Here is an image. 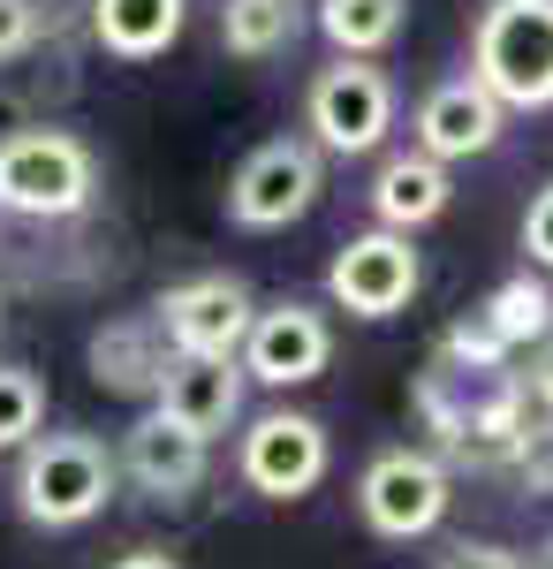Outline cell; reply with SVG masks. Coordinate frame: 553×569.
<instances>
[{"label": "cell", "instance_id": "6da1fadb", "mask_svg": "<svg viewBox=\"0 0 553 569\" xmlns=\"http://www.w3.org/2000/svg\"><path fill=\"white\" fill-rule=\"evenodd\" d=\"M114 486H122V463H114V448L99 433H77V426H61V433H39L23 456H16V517L39 531H84L107 501H114Z\"/></svg>", "mask_w": 553, "mask_h": 569}, {"label": "cell", "instance_id": "7a4b0ae2", "mask_svg": "<svg viewBox=\"0 0 553 569\" xmlns=\"http://www.w3.org/2000/svg\"><path fill=\"white\" fill-rule=\"evenodd\" d=\"M470 77L509 114L553 107V0H485L470 23Z\"/></svg>", "mask_w": 553, "mask_h": 569}, {"label": "cell", "instance_id": "3957f363", "mask_svg": "<svg viewBox=\"0 0 553 569\" xmlns=\"http://www.w3.org/2000/svg\"><path fill=\"white\" fill-rule=\"evenodd\" d=\"M99 198V152L77 130H8L0 137V213L8 220H77Z\"/></svg>", "mask_w": 553, "mask_h": 569}, {"label": "cell", "instance_id": "277c9868", "mask_svg": "<svg viewBox=\"0 0 553 569\" xmlns=\"http://www.w3.org/2000/svg\"><path fill=\"white\" fill-rule=\"evenodd\" d=\"M402 122V91L380 61H326L311 84H303V137L334 160H364L380 152Z\"/></svg>", "mask_w": 553, "mask_h": 569}, {"label": "cell", "instance_id": "5b68a950", "mask_svg": "<svg viewBox=\"0 0 553 569\" xmlns=\"http://www.w3.org/2000/svg\"><path fill=\"white\" fill-rule=\"evenodd\" d=\"M448 501H455L448 463H440L432 448H410V440L380 448V456L356 471V517H364V531L386 539V547L432 539V531L448 525Z\"/></svg>", "mask_w": 553, "mask_h": 569}, {"label": "cell", "instance_id": "8992f818", "mask_svg": "<svg viewBox=\"0 0 553 569\" xmlns=\"http://www.w3.org/2000/svg\"><path fill=\"white\" fill-rule=\"evenodd\" d=\"M326 190V152L311 137H265L243 152V168L228 176V228L243 236H281L296 228Z\"/></svg>", "mask_w": 553, "mask_h": 569}, {"label": "cell", "instance_id": "52a82bcc", "mask_svg": "<svg viewBox=\"0 0 553 569\" xmlns=\"http://www.w3.org/2000/svg\"><path fill=\"white\" fill-rule=\"evenodd\" d=\"M152 319H160V335L182 365H243L258 297L243 273H190V281L152 297Z\"/></svg>", "mask_w": 553, "mask_h": 569}, {"label": "cell", "instance_id": "ba28073f", "mask_svg": "<svg viewBox=\"0 0 553 569\" xmlns=\"http://www.w3.org/2000/svg\"><path fill=\"white\" fill-rule=\"evenodd\" d=\"M425 289V259H418V236H394V228H364L349 236L334 259H326V305L380 327V319H402Z\"/></svg>", "mask_w": 553, "mask_h": 569}, {"label": "cell", "instance_id": "9c48e42d", "mask_svg": "<svg viewBox=\"0 0 553 569\" xmlns=\"http://www.w3.org/2000/svg\"><path fill=\"white\" fill-rule=\"evenodd\" d=\"M326 471H334V433L311 410H258V418H243L235 479L251 486L258 501H303V493H319Z\"/></svg>", "mask_w": 553, "mask_h": 569}, {"label": "cell", "instance_id": "30bf717a", "mask_svg": "<svg viewBox=\"0 0 553 569\" xmlns=\"http://www.w3.org/2000/svg\"><path fill=\"white\" fill-rule=\"evenodd\" d=\"M334 365V327H326V311L303 305V297H273V305H258L251 319V342H243V372H251V388H311L319 372Z\"/></svg>", "mask_w": 553, "mask_h": 569}, {"label": "cell", "instance_id": "8fae6325", "mask_svg": "<svg viewBox=\"0 0 553 569\" xmlns=\"http://www.w3.org/2000/svg\"><path fill=\"white\" fill-rule=\"evenodd\" d=\"M501 137H509V107L493 99V91L477 84V77H440V84L418 99V114H410V144L440 160V168H463V160H485V152H501Z\"/></svg>", "mask_w": 553, "mask_h": 569}, {"label": "cell", "instance_id": "7c38bea8", "mask_svg": "<svg viewBox=\"0 0 553 569\" xmlns=\"http://www.w3.org/2000/svg\"><path fill=\"white\" fill-rule=\"evenodd\" d=\"M114 463H122V486H137L144 501H190L205 486V471H213V448L198 433H182L174 418H160V410H137Z\"/></svg>", "mask_w": 553, "mask_h": 569}, {"label": "cell", "instance_id": "4fadbf2b", "mask_svg": "<svg viewBox=\"0 0 553 569\" xmlns=\"http://www.w3.org/2000/svg\"><path fill=\"white\" fill-rule=\"evenodd\" d=\"M84 365H91V380H99L107 395H122V402H144V410H152L160 388H168V372H174V350H168V335H160L152 311H122V319L91 327Z\"/></svg>", "mask_w": 553, "mask_h": 569}, {"label": "cell", "instance_id": "5bb4252c", "mask_svg": "<svg viewBox=\"0 0 553 569\" xmlns=\"http://www.w3.org/2000/svg\"><path fill=\"white\" fill-rule=\"evenodd\" d=\"M364 206H372V228L418 236V228H432V220L455 206V168H440V160H425L418 144H402V152H386L380 168H372Z\"/></svg>", "mask_w": 553, "mask_h": 569}, {"label": "cell", "instance_id": "9a60e30c", "mask_svg": "<svg viewBox=\"0 0 553 569\" xmlns=\"http://www.w3.org/2000/svg\"><path fill=\"white\" fill-rule=\"evenodd\" d=\"M243 395H251V372L243 365H182L174 357V372H168V388H160L152 410L213 448L228 426H243Z\"/></svg>", "mask_w": 553, "mask_h": 569}, {"label": "cell", "instance_id": "2e32d148", "mask_svg": "<svg viewBox=\"0 0 553 569\" xmlns=\"http://www.w3.org/2000/svg\"><path fill=\"white\" fill-rule=\"evenodd\" d=\"M190 23V0H91V39L114 61H160Z\"/></svg>", "mask_w": 553, "mask_h": 569}, {"label": "cell", "instance_id": "e0dca14e", "mask_svg": "<svg viewBox=\"0 0 553 569\" xmlns=\"http://www.w3.org/2000/svg\"><path fill=\"white\" fill-rule=\"evenodd\" d=\"M311 23L334 46V61H380L410 31V0H311Z\"/></svg>", "mask_w": 553, "mask_h": 569}, {"label": "cell", "instance_id": "ac0fdd59", "mask_svg": "<svg viewBox=\"0 0 553 569\" xmlns=\"http://www.w3.org/2000/svg\"><path fill=\"white\" fill-rule=\"evenodd\" d=\"M477 319L493 327V342H501L509 357L531 350V342H546V335H553V281L523 266V273H509V281H493V289H485Z\"/></svg>", "mask_w": 553, "mask_h": 569}, {"label": "cell", "instance_id": "d6986e66", "mask_svg": "<svg viewBox=\"0 0 553 569\" xmlns=\"http://www.w3.org/2000/svg\"><path fill=\"white\" fill-rule=\"evenodd\" d=\"M303 0H220V46L235 61H281L303 39Z\"/></svg>", "mask_w": 553, "mask_h": 569}, {"label": "cell", "instance_id": "ffe728a7", "mask_svg": "<svg viewBox=\"0 0 553 569\" xmlns=\"http://www.w3.org/2000/svg\"><path fill=\"white\" fill-rule=\"evenodd\" d=\"M46 433V380L31 365H0V456H23Z\"/></svg>", "mask_w": 553, "mask_h": 569}, {"label": "cell", "instance_id": "44dd1931", "mask_svg": "<svg viewBox=\"0 0 553 569\" xmlns=\"http://www.w3.org/2000/svg\"><path fill=\"white\" fill-rule=\"evenodd\" d=\"M432 569H531V555H515L501 539H448L432 555Z\"/></svg>", "mask_w": 553, "mask_h": 569}, {"label": "cell", "instance_id": "7402d4cb", "mask_svg": "<svg viewBox=\"0 0 553 569\" xmlns=\"http://www.w3.org/2000/svg\"><path fill=\"white\" fill-rule=\"evenodd\" d=\"M523 251L539 273H553V182H539L531 206H523Z\"/></svg>", "mask_w": 553, "mask_h": 569}, {"label": "cell", "instance_id": "603a6c76", "mask_svg": "<svg viewBox=\"0 0 553 569\" xmlns=\"http://www.w3.org/2000/svg\"><path fill=\"white\" fill-rule=\"evenodd\" d=\"M39 46V0H0V61H23Z\"/></svg>", "mask_w": 553, "mask_h": 569}, {"label": "cell", "instance_id": "cb8c5ba5", "mask_svg": "<svg viewBox=\"0 0 553 569\" xmlns=\"http://www.w3.org/2000/svg\"><path fill=\"white\" fill-rule=\"evenodd\" d=\"M523 388H531V402H539V410H553V335L539 342V357H531V372H523Z\"/></svg>", "mask_w": 553, "mask_h": 569}, {"label": "cell", "instance_id": "d4e9b609", "mask_svg": "<svg viewBox=\"0 0 553 569\" xmlns=\"http://www.w3.org/2000/svg\"><path fill=\"white\" fill-rule=\"evenodd\" d=\"M107 569H182V562H174L168 547H129V555H114Z\"/></svg>", "mask_w": 553, "mask_h": 569}, {"label": "cell", "instance_id": "484cf974", "mask_svg": "<svg viewBox=\"0 0 553 569\" xmlns=\"http://www.w3.org/2000/svg\"><path fill=\"white\" fill-rule=\"evenodd\" d=\"M531 569H553V539H546V547H539V555H531Z\"/></svg>", "mask_w": 553, "mask_h": 569}, {"label": "cell", "instance_id": "4316f807", "mask_svg": "<svg viewBox=\"0 0 553 569\" xmlns=\"http://www.w3.org/2000/svg\"><path fill=\"white\" fill-rule=\"evenodd\" d=\"M0 319H8V289H0Z\"/></svg>", "mask_w": 553, "mask_h": 569}]
</instances>
